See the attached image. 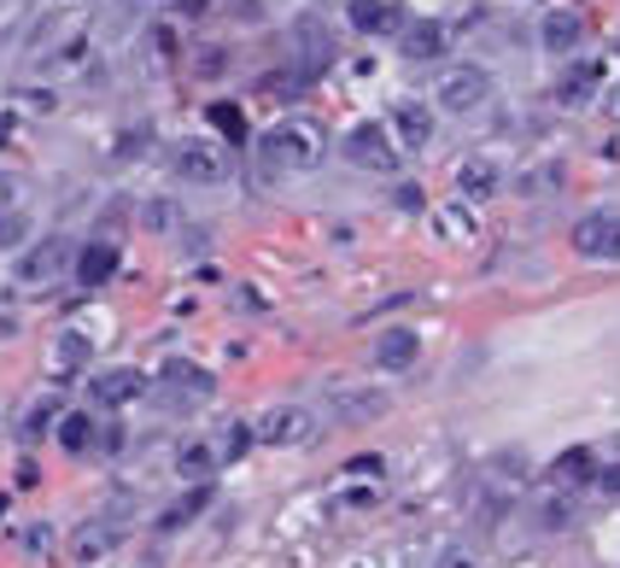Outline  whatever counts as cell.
<instances>
[{
  "instance_id": "obj_1",
  "label": "cell",
  "mask_w": 620,
  "mask_h": 568,
  "mask_svg": "<svg viewBox=\"0 0 620 568\" xmlns=\"http://www.w3.org/2000/svg\"><path fill=\"white\" fill-rule=\"evenodd\" d=\"M257 152H264L269 170H317L322 152H329V129L310 124V117H282L275 129L257 135Z\"/></svg>"
},
{
  "instance_id": "obj_2",
  "label": "cell",
  "mask_w": 620,
  "mask_h": 568,
  "mask_svg": "<svg viewBox=\"0 0 620 568\" xmlns=\"http://www.w3.org/2000/svg\"><path fill=\"white\" fill-rule=\"evenodd\" d=\"M434 100H439V112L469 117V112H480L492 100V71L486 65H451V71L434 82Z\"/></svg>"
},
{
  "instance_id": "obj_3",
  "label": "cell",
  "mask_w": 620,
  "mask_h": 568,
  "mask_svg": "<svg viewBox=\"0 0 620 568\" xmlns=\"http://www.w3.org/2000/svg\"><path fill=\"white\" fill-rule=\"evenodd\" d=\"M340 152H346V164L375 170V177H392V170H399V141H392L387 124H352Z\"/></svg>"
},
{
  "instance_id": "obj_4",
  "label": "cell",
  "mask_w": 620,
  "mask_h": 568,
  "mask_svg": "<svg viewBox=\"0 0 620 568\" xmlns=\"http://www.w3.org/2000/svg\"><path fill=\"white\" fill-rule=\"evenodd\" d=\"M152 393H159L164 410H194V405H205L217 393V375L199 370V364H164L159 382H152Z\"/></svg>"
},
{
  "instance_id": "obj_5",
  "label": "cell",
  "mask_w": 620,
  "mask_h": 568,
  "mask_svg": "<svg viewBox=\"0 0 620 568\" xmlns=\"http://www.w3.org/2000/svg\"><path fill=\"white\" fill-rule=\"evenodd\" d=\"M176 177L187 188H222L234 177V159H229L222 141H182L176 147Z\"/></svg>"
},
{
  "instance_id": "obj_6",
  "label": "cell",
  "mask_w": 620,
  "mask_h": 568,
  "mask_svg": "<svg viewBox=\"0 0 620 568\" xmlns=\"http://www.w3.org/2000/svg\"><path fill=\"white\" fill-rule=\"evenodd\" d=\"M71 264H77V247L65 235H47V240H36V247L19 258V282L24 287H54V282L71 275Z\"/></svg>"
},
{
  "instance_id": "obj_7",
  "label": "cell",
  "mask_w": 620,
  "mask_h": 568,
  "mask_svg": "<svg viewBox=\"0 0 620 568\" xmlns=\"http://www.w3.org/2000/svg\"><path fill=\"white\" fill-rule=\"evenodd\" d=\"M574 252L597 258V264H620V212L602 205V212H585L574 223Z\"/></svg>"
},
{
  "instance_id": "obj_8",
  "label": "cell",
  "mask_w": 620,
  "mask_h": 568,
  "mask_svg": "<svg viewBox=\"0 0 620 568\" xmlns=\"http://www.w3.org/2000/svg\"><path fill=\"white\" fill-rule=\"evenodd\" d=\"M252 434L264 445H305V440H317V417L305 405H275L252 422Z\"/></svg>"
},
{
  "instance_id": "obj_9",
  "label": "cell",
  "mask_w": 620,
  "mask_h": 568,
  "mask_svg": "<svg viewBox=\"0 0 620 568\" xmlns=\"http://www.w3.org/2000/svg\"><path fill=\"white\" fill-rule=\"evenodd\" d=\"M539 47L544 54H579L585 47V12H574V7H550L544 19H539Z\"/></svg>"
},
{
  "instance_id": "obj_10",
  "label": "cell",
  "mask_w": 620,
  "mask_h": 568,
  "mask_svg": "<svg viewBox=\"0 0 620 568\" xmlns=\"http://www.w3.org/2000/svg\"><path fill=\"white\" fill-rule=\"evenodd\" d=\"M292 42H299V59L292 65H299L305 77H322L334 65V36L322 30V19H299L292 24Z\"/></svg>"
},
{
  "instance_id": "obj_11",
  "label": "cell",
  "mask_w": 620,
  "mask_h": 568,
  "mask_svg": "<svg viewBox=\"0 0 620 568\" xmlns=\"http://www.w3.org/2000/svg\"><path fill=\"white\" fill-rule=\"evenodd\" d=\"M387 410V393L381 387H334L329 393V417L334 422H375Z\"/></svg>"
},
{
  "instance_id": "obj_12",
  "label": "cell",
  "mask_w": 620,
  "mask_h": 568,
  "mask_svg": "<svg viewBox=\"0 0 620 568\" xmlns=\"http://www.w3.org/2000/svg\"><path fill=\"white\" fill-rule=\"evenodd\" d=\"M117 264H124V252H117V240H89V247H77V264L71 275L82 287H100V282H112Z\"/></svg>"
},
{
  "instance_id": "obj_13",
  "label": "cell",
  "mask_w": 620,
  "mask_h": 568,
  "mask_svg": "<svg viewBox=\"0 0 620 568\" xmlns=\"http://www.w3.org/2000/svg\"><path fill=\"white\" fill-rule=\"evenodd\" d=\"M497 188H504V164L486 159V152H474V159L457 164V194L462 200H492Z\"/></svg>"
},
{
  "instance_id": "obj_14",
  "label": "cell",
  "mask_w": 620,
  "mask_h": 568,
  "mask_svg": "<svg viewBox=\"0 0 620 568\" xmlns=\"http://www.w3.org/2000/svg\"><path fill=\"white\" fill-rule=\"evenodd\" d=\"M387 129H392V141H399V147H427V141H434V112H427L422 100H399Z\"/></svg>"
},
{
  "instance_id": "obj_15",
  "label": "cell",
  "mask_w": 620,
  "mask_h": 568,
  "mask_svg": "<svg viewBox=\"0 0 620 568\" xmlns=\"http://www.w3.org/2000/svg\"><path fill=\"white\" fill-rule=\"evenodd\" d=\"M352 30H364V36H399L404 30V12L399 0H352Z\"/></svg>"
},
{
  "instance_id": "obj_16",
  "label": "cell",
  "mask_w": 620,
  "mask_h": 568,
  "mask_svg": "<svg viewBox=\"0 0 620 568\" xmlns=\"http://www.w3.org/2000/svg\"><path fill=\"white\" fill-rule=\"evenodd\" d=\"M147 387H152V382H147L141 370H106V375H94V405H106V410L135 405Z\"/></svg>"
},
{
  "instance_id": "obj_17",
  "label": "cell",
  "mask_w": 620,
  "mask_h": 568,
  "mask_svg": "<svg viewBox=\"0 0 620 568\" xmlns=\"http://www.w3.org/2000/svg\"><path fill=\"white\" fill-rule=\"evenodd\" d=\"M416 357H422V334H416V329H387L381 340H375V364H381L387 375L410 370Z\"/></svg>"
},
{
  "instance_id": "obj_18",
  "label": "cell",
  "mask_w": 620,
  "mask_h": 568,
  "mask_svg": "<svg viewBox=\"0 0 620 568\" xmlns=\"http://www.w3.org/2000/svg\"><path fill=\"white\" fill-rule=\"evenodd\" d=\"M399 47H404V59H439V54H445V24H439V19H416V24H404Z\"/></svg>"
},
{
  "instance_id": "obj_19",
  "label": "cell",
  "mask_w": 620,
  "mask_h": 568,
  "mask_svg": "<svg viewBox=\"0 0 620 568\" xmlns=\"http://www.w3.org/2000/svg\"><path fill=\"white\" fill-rule=\"evenodd\" d=\"M54 434H59V445H65L71 457H82L89 445H100V422L89 417V410H71V417H59Z\"/></svg>"
},
{
  "instance_id": "obj_20",
  "label": "cell",
  "mask_w": 620,
  "mask_h": 568,
  "mask_svg": "<svg viewBox=\"0 0 620 568\" xmlns=\"http://www.w3.org/2000/svg\"><path fill=\"white\" fill-rule=\"evenodd\" d=\"M550 475H556V487H592V480H597V457L585 452V445H574V452H562L556 463H550Z\"/></svg>"
},
{
  "instance_id": "obj_21",
  "label": "cell",
  "mask_w": 620,
  "mask_h": 568,
  "mask_svg": "<svg viewBox=\"0 0 620 568\" xmlns=\"http://www.w3.org/2000/svg\"><path fill=\"white\" fill-rule=\"evenodd\" d=\"M310 89V77L299 71V65H287V71H269V77H257V94L275 100V106H287V100H299Z\"/></svg>"
},
{
  "instance_id": "obj_22",
  "label": "cell",
  "mask_w": 620,
  "mask_h": 568,
  "mask_svg": "<svg viewBox=\"0 0 620 568\" xmlns=\"http://www.w3.org/2000/svg\"><path fill=\"white\" fill-rule=\"evenodd\" d=\"M205 117H211V129L222 135V141H246V112H240L234 100H211Z\"/></svg>"
},
{
  "instance_id": "obj_23",
  "label": "cell",
  "mask_w": 620,
  "mask_h": 568,
  "mask_svg": "<svg viewBox=\"0 0 620 568\" xmlns=\"http://www.w3.org/2000/svg\"><path fill=\"white\" fill-rule=\"evenodd\" d=\"M211 504V480H194V492L187 498H176V504L164 510V527H182V522H194V515Z\"/></svg>"
},
{
  "instance_id": "obj_24",
  "label": "cell",
  "mask_w": 620,
  "mask_h": 568,
  "mask_svg": "<svg viewBox=\"0 0 620 568\" xmlns=\"http://www.w3.org/2000/svg\"><path fill=\"white\" fill-rule=\"evenodd\" d=\"M176 469H182V480H211V469H217L211 445H182V452H176Z\"/></svg>"
},
{
  "instance_id": "obj_25",
  "label": "cell",
  "mask_w": 620,
  "mask_h": 568,
  "mask_svg": "<svg viewBox=\"0 0 620 568\" xmlns=\"http://www.w3.org/2000/svg\"><path fill=\"white\" fill-rule=\"evenodd\" d=\"M141 223H147L152 235H182V212L170 200H147L141 205Z\"/></svg>"
},
{
  "instance_id": "obj_26",
  "label": "cell",
  "mask_w": 620,
  "mask_h": 568,
  "mask_svg": "<svg viewBox=\"0 0 620 568\" xmlns=\"http://www.w3.org/2000/svg\"><path fill=\"white\" fill-rule=\"evenodd\" d=\"M112 545H117V527H82V533H77V563L106 557Z\"/></svg>"
},
{
  "instance_id": "obj_27",
  "label": "cell",
  "mask_w": 620,
  "mask_h": 568,
  "mask_svg": "<svg viewBox=\"0 0 620 568\" xmlns=\"http://www.w3.org/2000/svg\"><path fill=\"white\" fill-rule=\"evenodd\" d=\"M47 428H59V399H36V405H30V417H24L19 434H24V440H42Z\"/></svg>"
},
{
  "instance_id": "obj_28",
  "label": "cell",
  "mask_w": 620,
  "mask_h": 568,
  "mask_svg": "<svg viewBox=\"0 0 620 568\" xmlns=\"http://www.w3.org/2000/svg\"><path fill=\"white\" fill-rule=\"evenodd\" d=\"M592 82H597V71H592V65H579V71H567L556 82V100H562V106H579V100L592 94Z\"/></svg>"
},
{
  "instance_id": "obj_29",
  "label": "cell",
  "mask_w": 620,
  "mask_h": 568,
  "mask_svg": "<svg viewBox=\"0 0 620 568\" xmlns=\"http://www.w3.org/2000/svg\"><path fill=\"white\" fill-rule=\"evenodd\" d=\"M567 522H574V510H567V498H544V504L532 510V527H544V533H562Z\"/></svg>"
},
{
  "instance_id": "obj_30",
  "label": "cell",
  "mask_w": 620,
  "mask_h": 568,
  "mask_svg": "<svg viewBox=\"0 0 620 568\" xmlns=\"http://www.w3.org/2000/svg\"><path fill=\"white\" fill-rule=\"evenodd\" d=\"M556 182H562V164H532L515 194H556Z\"/></svg>"
},
{
  "instance_id": "obj_31",
  "label": "cell",
  "mask_w": 620,
  "mask_h": 568,
  "mask_svg": "<svg viewBox=\"0 0 620 568\" xmlns=\"http://www.w3.org/2000/svg\"><path fill=\"white\" fill-rule=\"evenodd\" d=\"M252 422H229V428H222V457H246L252 452Z\"/></svg>"
},
{
  "instance_id": "obj_32",
  "label": "cell",
  "mask_w": 620,
  "mask_h": 568,
  "mask_svg": "<svg viewBox=\"0 0 620 568\" xmlns=\"http://www.w3.org/2000/svg\"><path fill=\"white\" fill-rule=\"evenodd\" d=\"M24 229H30V223H24V212H0V252H7V247H19V240H24Z\"/></svg>"
},
{
  "instance_id": "obj_33",
  "label": "cell",
  "mask_w": 620,
  "mask_h": 568,
  "mask_svg": "<svg viewBox=\"0 0 620 568\" xmlns=\"http://www.w3.org/2000/svg\"><path fill=\"white\" fill-rule=\"evenodd\" d=\"M222 65H229V54H222V47H205V54H194V77H222Z\"/></svg>"
},
{
  "instance_id": "obj_34",
  "label": "cell",
  "mask_w": 620,
  "mask_h": 568,
  "mask_svg": "<svg viewBox=\"0 0 620 568\" xmlns=\"http://www.w3.org/2000/svg\"><path fill=\"white\" fill-rule=\"evenodd\" d=\"M434 568H480V563H474L469 545H445L439 557H434Z\"/></svg>"
},
{
  "instance_id": "obj_35",
  "label": "cell",
  "mask_w": 620,
  "mask_h": 568,
  "mask_svg": "<svg viewBox=\"0 0 620 568\" xmlns=\"http://www.w3.org/2000/svg\"><path fill=\"white\" fill-rule=\"evenodd\" d=\"M346 469H352V475H375V480H381V469H387V463H381V457H352Z\"/></svg>"
},
{
  "instance_id": "obj_36",
  "label": "cell",
  "mask_w": 620,
  "mask_h": 568,
  "mask_svg": "<svg viewBox=\"0 0 620 568\" xmlns=\"http://www.w3.org/2000/svg\"><path fill=\"white\" fill-rule=\"evenodd\" d=\"M392 200H399L404 212H416V205H422V194H416V188H410V182H404V188H399V194H392Z\"/></svg>"
},
{
  "instance_id": "obj_37",
  "label": "cell",
  "mask_w": 620,
  "mask_h": 568,
  "mask_svg": "<svg viewBox=\"0 0 620 568\" xmlns=\"http://www.w3.org/2000/svg\"><path fill=\"white\" fill-rule=\"evenodd\" d=\"M12 129H19V124H12V112H0V147L12 141Z\"/></svg>"
},
{
  "instance_id": "obj_38",
  "label": "cell",
  "mask_w": 620,
  "mask_h": 568,
  "mask_svg": "<svg viewBox=\"0 0 620 568\" xmlns=\"http://www.w3.org/2000/svg\"><path fill=\"white\" fill-rule=\"evenodd\" d=\"M597 480H602V487H615V492H620V469H609V475H597Z\"/></svg>"
},
{
  "instance_id": "obj_39",
  "label": "cell",
  "mask_w": 620,
  "mask_h": 568,
  "mask_svg": "<svg viewBox=\"0 0 620 568\" xmlns=\"http://www.w3.org/2000/svg\"><path fill=\"white\" fill-rule=\"evenodd\" d=\"M609 117H620V89L609 94Z\"/></svg>"
}]
</instances>
